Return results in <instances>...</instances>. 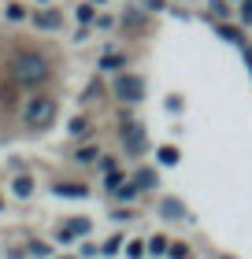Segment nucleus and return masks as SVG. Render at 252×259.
Wrapping results in <instances>:
<instances>
[{
    "label": "nucleus",
    "mask_w": 252,
    "mask_h": 259,
    "mask_svg": "<svg viewBox=\"0 0 252 259\" xmlns=\"http://www.w3.org/2000/svg\"><path fill=\"white\" fill-rule=\"evenodd\" d=\"M115 93L126 104H137V100H145V81H141L137 74H123V78L115 81Z\"/></svg>",
    "instance_id": "nucleus-3"
},
{
    "label": "nucleus",
    "mask_w": 252,
    "mask_h": 259,
    "mask_svg": "<svg viewBox=\"0 0 252 259\" xmlns=\"http://www.w3.org/2000/svg\"><path fill=\"white\" fill-rule=\"evenodd\" d=\"M70 134H75V137L86 134V119H82V115H78V119H70Z\"/></svg>",
    "instance_id": "nucleus-10"
},
{
    "label": "nucleus",
    "mask_w": 252,
    "mask_h": 259,
    "mask_svg": "<svg viewBox=\"0 0 252 259\" xmlns=\"http://www.w3.org/2000/svg\"><path fill=\"white\" fill-rule=\"evenodd\" d=\"M167 248H171V244H167V237H160V233H156V237L149 241V252H152V255H163Z\"/></svg>",
    "instance_id": "nucleus-7"
},
{
    "label": "nucleus",
    "mask_w": 252,
    "mask_h": 259,
    "mask_svg": "<svg viewBox=\"0 0 252 259\" xmlns=\"http://www.w3.org/2000/svg\"><path fill=\"white\" fill-rule=\"evenodd\" d=\"M186 255H189L186 244H171V259H186Z\"/></svg>",
    "instance_id": "nucleus-15"
},
{
    "label": "nucleus",
    "mask_w": 252,
    "mask_h": 259,
    "mask_svg": "<svg viewBox=\"0 0 252 259\" xmlns=\"http://www.w3.org/2000/svg\"><path fill=\"white\" fill-rule=\"evenodd\" d=\"M141 252H145V244H141V241H134V244H126V255H130V259H137Z\"/></svg>",
    "instance_id": "nucleus-13"
},
{
    "label": "nucleus",
    "mask_w": 252,
    "mask_h": 259,
    "mask_svg": "<svg viewBox=\"0 0 252 259\" xmlns=\"http://www.w3.org/2000/svg\"><path fill=\"white\" fill-rule=\"evenodd\" d=\"M134 193H137V189H134V185H130V182H126V185H119V189H115V196H123V200H130Z\"/></svg>",
    "instance_id": "nucleus-14"
},
{
    "label": "nucleus",
    "mask_w": 252,
    "mask_h": 259,
    "mask_svg": "<svg viewBox=\"0 0 252 259\" xmlns=\"http://www.w3.org/2000/svg\"><path fill=\"white\" fill-rule=\"evenodd\" d=\"M86 230H89V219H75V222H67V226L59 230V237L70 241V237H78V233H86Z\"/></svg>",
    "instance_id": "nucleus-4"
},
{
    "label": "nucleus",
    "mask_w": 252,
    "mask_h": 259,
    "mask_svg": "<svg viewBox=\"0 0 252 259\" xmlns=\"http://www.w3.org/2000/svg\"><path fill=\"white\" fill-rule=\"evenodd\" d=\"M93 156H97V148H82V152H78V163H89Z\"/></svg>",
    "instance_id": "nucleus-16"
},
{
    "label": "nucleus",
    "mask_w": 252,
    "mask_h": 259,
    "mask_svg": "<svg viewBox=\"0 0 252 259\" xmlns=\"http://www.w3.org/2000/svg\"><path fill=\"white\" fill-rule=\"evenodd\" d=\"M152 182H156V174H152V170H141V174H137V185H141V189H149Z\"/></svg>",
    "instance_id": "nucleus-12"
},
{
    "label": "nucleus",
    "mask_w": 252,
    "mask_h": 259,
    "mask_svg": "<svg viewBox=\"0 0 252 259\" xmlns=\"http://www.w3.org/2000/svg\"><path fill=\"white\" fill-rule=\"evenodd\" d=\"M59 193H63V196H86L82 185H59Z\"/></svg>",
    "instance_id": "nucleus-11"
},
{
    "label": "nucleus",
    "mask_w": 252,
    "mask_h": 259,
    "mask_svg": "<svg viewBox=\"0 0 252 259\" xmlns=\"http://www.w3.org/2000/svg\"><path fill=\"white\" fill-rule=\"evenodd\" d=\"M22 119H26L30 130H45V126H52V119H56V100H52V97H38V100H30V104H26V111H22Z\"/></svg>",
    "instance_id": "nucleus-2"
},
{
    "label": "nucleus",
    "mask_w": 252,
    "mask_h": 259,
    "mask_svg": "<svg viewBox=\"0 0 252 259\" xmlns=\"http://www.w3.org/2000/svg\"><path fill=\"white\" fill-rule=\"evenodd\" d=\"M33 22H38L41 30H56L63 19H59V11H38V15H33Z\"/></svg>",
    "instance_id": "nucleus-5"
},
{
    "label": "nucleus",
    "mask_w": 252,
    "mask_h": 259,
    "mask_svg": "<svg viewBox=\"0 0 252 259\" xmlns=\"http://www.w3.org/2000/svg\"><path fill=\"white\" fill-rule=\"evenodd\" d=\"M126 145H130V152H141L145 148V137H141V126H126Z\"/></svg>",
    "instance_id": "nucleus-6"
},
{
    "label": "nucleus",
    "mask_w": 252,
    "mask_h": 259,
    "mask_svg": "<svg viewBox=\"0 0 252 259\" xmlns=\"http://www.w3.org/2000/svg\"><path fill=\"white\" fill-rule=\"evenodd\" d=\"M19 196H30V178H15V185H11Z\"/></svg>",
    "instance_id": "nucleus-9"
},
{
    "label": "nucleus",
    "mask_w": 252,
    "mask_h": 259,
    "mask_svg": "<svg viewBox=\"0 0 252 259\" xmlns=\"http://www.w3.org/2000/svg\"><path fill=\"white\" fill-rule=\"evenodd\" d=\"M241 15H245V19L252 22V0H245V4H241Z\"/></svg>",
    "instance_id": "nucleus-18"
},
{
    "label": "nucleus",
    "mask_w": 252,
    "mask_h": 259,
    "mask_svg": "<svg viewBox=\"0 0 252 259\" xmlns=\"http://www.w3.org/2000/svg\"><path fill=\"white\" fill-rule=\"evenodd\" d=\"M163 211H167V215H182V207H178L174 200H167V204H163Z\"/></svg>",
    "instance_id": "nucleus-17"
},
{
    "label": "nucleus",
    "mask_w": 252,
    "mask_h": 259,
    "mask_svg": "<svg viewBox=\"0 0 252 259\" xmlns=\"http://www.w3.org/2000/svg\"><path fill=\"white\" fill-rule=\"evenodd\" d=\"M8 70H11V78H15L19 85H38V81L49 78V63H45L38 52H15Z\"/></svg>",
    "instance_id": "nucleus-1"
},
{
    "label": "nucleus",
    "mask_w": 252,
    "mask_h": 259,
    "mask_svg": "<svg viewBox=\"0 0 252 259\" xmlns=\"http://www.w3.org/2000/svg\"><path fill=\"white\" fill-rule=\"evenodd\" d=\"M160 159L167 163V167H171V163H178V152H174L171 145H163V148H160Z\"/></svg>",
    "instance_id": "nucleus-8"
}]
</instances>
